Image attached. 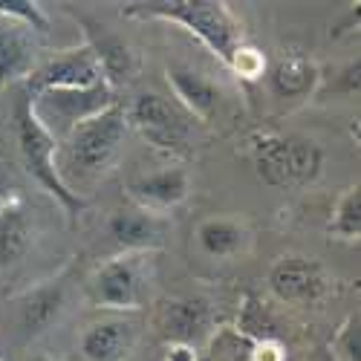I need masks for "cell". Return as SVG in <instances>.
<instances>
[{
  "instance_id": "4316f807",
  "label": "cell",
  "mask_w": 361,
  "mask_h": 361,
  "mask_svg": "<svg viewBox=\"0 0 361 361\" xmlns=\"http://www.w3.org/2000/svg\"><path fill=\"white\" fill-rule=\"evenodd\" d=\"M165 361H200V353L194 347H185V344H168Z\"/></svg>"
},
{
  "instance_id": "e0dca14e",
  "label": "cell",
  "mask_w": 361,
  "mask_h": 361,
  "mask_svg": "<svg viewBox=\"0 0 361 361\" xmlns=\"http://www.w3.org/2000/svg\"><path fill=\"white\" fill-rule=\"evenodd\" d=\"M269 87L278 99H307L318 84V67L304 55H283L269 67Z\"/></svg>"
},
{
  "instance_id": "30bf717a",
  "label": "cell",
  "mask_w": 361,
  "mask_h": 361,
  "mask_svg": "<svg viewBox=\"0 0 361 361\" xmlns=\"http://www.w3.org/2000/svg\"><path fill=\"white\" fill-rule=\"evenodd\" d=\"M75 20L84 26V38H87V47L90 52L96 55V64L102 70V78L110 90H118L130 84L136 75H139V55L136 49L118 38L113 29H107L104 23L87 18V15H75Z\"/></svg>"
},
{
  "instance_id": "7a4b0ae2",
  "label": "cell",
  "mask_w": 361,
  "mask_h": 361,
  "mask_svg": "<svg viewBox=\"0 0 361 361\" xmlns=\"http://www.w3.org/2000/svg\"><path fill=\"white\" fill-rule=\"evenodd\" d=\"M128 110L110 104L107 110L78 122L61 142H58V173L64 168L78 171L81 179L102 176L118 157L128 136Z\"/></svg>"
},
{
  "instance_id": "3957f363",
  "label": "cell",
  "mask_w": 361,
  "mask_h": 361,
  "mask_svg": "<svg viewBox=\"0 0 361 361\" xmlns=\"http://www.w3.org/2000/svg\"><path fill=\"white\" fill-rule=\"evenodd\" d=\"M15 133H18V150H20L26 173L32 176L47 194H52L61 202L70 217H75L84 208V200L78 191H73L64 183L61 173H58V139L38 122L32 102H29L26 93L15 102Z\"/></svg>"
},
{
  "instance_id": "6da1fadb",
  "label": "cell",
  "mask_w": 361,
  "mask_h": 361,
  "mask_svg": "<svg viewBox=\"0 0 361 361\" xmlns=\"http://www.w3.org/2000/svg\"><path fill=\"white\" fill-rule=\"evenodd\" d=\"M128 18H159L185 26L188 32L228 67L234 49L243 44L240 23L228 12L226 4L217 0H150V4H128L122 9Z\"/></svg>"
},
{
  "instance_id": "ffe728a7",
  "label": "cell",
  "mask_w": 361,
  "mask_h": 361,
  "mask_svg": "<svg viewBox=\"0 0 361 361\" xmlns=\"http://www.w3.org/2000/svg\"><path fill=\"white\" fill-rule=\"evenodd\" d=\"M32 47L18 26H0V87L26 81L32 73Z\"/></svg>"
},
{
  "instance_id": "44dd1931",
  "label": "cell",
  "mask_w": 361,
  "mask_h": 361,
  "mask_svg": "<svg viewBox=\"0 0 361 361\" xmlns=\"http://www.w3.org/2000/svg\"><path fill=\"white\" fill-rule=\"evenodd\" d=\"M234 333L249 338V341H257V338H281L272 312H269L260 304L257 295H246L243 307H240V315H237V324H234Z\"/></svg>"
},
{
  "instance_id": "d4e9b609",
  "label": "cell",
  "mask_w": 361,
  "mask_h": 361,
  "mask_svg": "<svg viewBox=\"0 0 361 361\" xmlns=\"http://www.w3.org/2000/svg\"><path fill=\"white\" fill-rule=\"evenodd\" d=\"M0 18H12L20 26L35 29V32H47V26H49L47 15L32 0H0Z\"/></svg>"
},
{
  "instance_id": "cb8c5ba5",
  "label": "cell",
  "mask_w": 361,
  "mask_h": 361,
  "mask_svg": "<svg viewBox=\"0 0 361 361\" xmlns=\"http://www.w3.org/2000/svg\"><path fill=\"white\" fill-rule=\"evenodd\" d=\"M228 70L237 75V78H243V81H257L266 75V58L257 47L252 44H240L231 55V61H228Z\"/></svg>"
},
{
  "instance_id": "484cf974",
  "label": "cell",
  "mask_w": 361,
  "mask_h": 361,
  "mask_svg": "<svg viewBox=\"0 0 361 361\" xmlns=\"http://www.w3.org/2000/svg\"><path fill=\"white\" fill-rule=\"evenodd\" d=\"M249 361H286V344L281 338L249 341Z\"/></svg>"
},
{
  "instance_id": "603a6c76",
  "label": "cell",
  "mask_w": 361,
  "mask_h": 361,
  "mask_svg": "<svg viewBox=\"0 0 361 361\" xmlns=\"http://www.w3.org/2000/svg\"><path fill=\"white\" fill-rule=\"evenodd\" d=\"M333 358L336 361H361V318L358 312L347 315L338 326L333 341Z\"/></svg>"
},
{
  "instance_id": "8992f818",
  "label": "cell",
  "mask_w": 361,
  "mask_h": 361,
  "mask_svg": "<svg viewBox=\"0 0 361 361\" xmlns=\"http://www.w3.org/2000/svg\"><path fill=\"white\" fill-rule=\"evenodd\" d=\"M142 255H118L96 269L90 278V300L107 312H136L145 304V260Z\"/></svg>"
},
{
  "instance_id": "8fae6325",
  "label": "cell",
  "mask_w": 361,
  "mask_h": 361,
  "mask_svg": "<svg viewBox=\"0 0 361 361\" xmlns=\"http://www.w3.org/2000/svg\"><path fill=\"white\" fill-rule=\"evenodd\" d=\"M70 295V269L18 298V326L23 338H38L61 318Z\"/></svg>"
},
{
  "instance_id": "7402d4cb",
  "label": "cell",
  "mask_w": 361,
  "mask_h": 361,
  "mask_svg": "<svg viewBox=\"0 0 361 361\" xmlns=\"http://www.w3.org/2000/svg\"><path fill=\"white\" fill-rule=\"evenodd\" d=\"M329 234H336L338 240H355L361 237V188L353 185L347 188L338 202H336V212H333V220H329Z\"/></svg>"
},
{
  "instance_id": "9a60e30c",
  "label": "cell",
  "mask_w": 361,
  "mask_h": 361,
  "mask_svg": "<svg viewBox=\"0 0 361 361\" xmlns=\"http://www.w3.org/2000/svg\"><path fill=\"white\" fill-rule=\"evenodd\" d=\"M133 205L145 208L150 214L165 217V212L183 205L191 194V179L185 173V168H165L150 176H142L136 183L128 185Z\"/></svg>"
},
{
  "instance_id": "83f0119b",
  "label": "cell",
  "mask_w": 361,
  "mask_h": 361,
  "mask_svg": "<svg viewBox=\"0 0 361 361\" xmlns=\"http://www.w3.org/2000/svg\"><path fill=\"white\" fill-rule=\"evenodd\" d=\"M32 361H52V358H44V355H35Z\"/></svg>"
},
{
  "instance_id": "2e32d148",
  "label": "cell",
  "mask_w": 361,
  "mask_h": 361,
  "mask_svg": "<svg viewBox=\"0 0 361 361\" xmlns=\"http://www.w3.org/2000/svg\"><path fill=\"white\" fill-rule=\"evenodd\" d=\"M168 84L173 87L176 104L183 107L191 118L197 122H208L214 116L217 104H220V90L208 81L202 73L183 67V64H171L168 67Z\"/></svg>"
},
{
  "instance_id": "d6986e66",
  "label": "cell",
  "mask_w": 361,
  "mask_h": 361,
  "mask_svg": "<svg viewBox=\"0 0 361 361\" xmlns=\"http://www.w3.org/2000/svg\"><path fill=\"white\" fill-rule=\"evenodd\" d=\"M32 240V228H29V217L18 202H9L0 208V272L15 266Z\"/></svg>"
},
{
  "instance_id": "9c48e42d",
  "label": "cell",
  "mask_w": 361,
  "mask_h": 361,
  "mask_svg": "<svg viewBox=\"0 0 361 361\" xmlns=\"http://www.w3.org/2000/svg\"><path fill=\"white\" fill-rule=\"evenodd\" d=\"M99 81H104V78L96 64V55L84 44V47L67 49L61 55L49 58L47 64L35 67L29 73V78L23 81V90H26V96H38V93H47V90H84Z\"/></svg>"
},
{
  "instance_id": "52a82bcc",
  "label": "cell",
  "mask_w": 361,
  "mask_h": 361,
  "mask_svg": "<svg viewBox=\"0 0 361 361\" xmlns=\"http://www.w3.org/2000/svg\"><path fill=\"white\" fill-rule=\"evenodd\" d=\"M128 125H133L154 147L168 154H185L194 118L159 93H142L128 110Z\"/></svg>"
},
{
  "instance_id": "5b68a950",
  "label": "cell",
  "mask_w": 361,
  "mask_h": 361,
  "mask_svg": "<svg viewBox=\"0 0 361 361\" xmlns=\"http://www.w3.org/2000/svg\"><path fill=\"white\" fill-rule=\"evenodd\" d=\"M29 102H32L38 122L61 142L78 122L116 104V90L99 81L84 90H47V93L29 96Z\"/></svg>"
},
{
  "instance_id": "277c9868",
  "label": "cell",
  "mask_w": 361,
  "mask_h": 361,
  "mask_svg": "<svg viewBox=\"0 0 361 361\" xmlns=\"http://www.w3.org/2000/svg\"><path fill=\"white\" fill-rule=\"evenodd\" d=\"M257 176L272 188H304L315 183L324 168V150L300 136L257 133L249 142Z\"/></svg>"
},
{
  "instance_id": "ac0fdd59",
  "label": "cell",
  "mask_w": 361,
  "mask_h": 361,
  "mask_svg": "<svg viewBox=\"0 0 361 361\" xmlns=\"http://www.w3.org/2000/svg\"><path fill=\"white\" fill-rule=\"evenodd\" d=\"M249 228L234 217H205L197 226V243L212 257H234L249 246Z\"/></svg>"
},
{
  "instance_id": "4fadbf2b",
  "label": "cell",
  "mask_w": 361,
  "mask_h": 361,
  "mask_svg": "<svg viewBox=\"0 0 361 361\" xmlns=\"http://www.w3.org/2000/svg\"><path fill=\"white\" fill-rule=\"evenodd\" d=\"M136 338H139V324L125 312H113L84 329L78 353L81 361H125L136 347Z\"/></svg>"
},
{
  "instance_id": "5bb4252c",
  "label": "cell",
  "mask_w": 361,
  "mask_h": 361,
  "mask_svg": "<svg viewBox=\"0 0 361 361\" xmlns=\"http://www.w3.org/2000/svg\"><path fill=\"white\" fill-rule=\"evenodd\" d=\"M107 231L113 243L125 255H142V252L154 255L165 240V220L159 214L145 212L139 205H128L110 214Z\"/></svg>"
},
{
  "instance_id": "f546056e",
  "label": "cell",
  "mask_w": 361,
  "mask_h": 361,
  "mask_svg": "<svg viewBox=\"0 0 361 361\" xmlns=\"http://www.w3.org/2000/svg\"><path fill=\"white\" fill-rule=\"evenodd\" d=\"M0 361H4V358H0Z\"/></svg>"
},
{
  "instance_id": "7c38bea8",
  "label": "cell",
  "mask_w": 361,
  "mask_h": 361,
  "mask_svg": "<svg viewBox=\"0 0 361 361\" xmlns=\"http://www.w3.org/2000/svg\"><path fill=\"white\" fill-rule=\"evenodd\" d=\"M159 333L168 344L200 347L214 336V310L205 298H176L159 312Z\"/></svg>"
},
{
  "instance_id": "ba28073f",
  "label": "cell",
  "mask_w": 361,
  "mask_h": 361,
  "mask_svg": "<svg viewBox=\"0 0 361 361\" xmlns=\"http://www.w3.org/2000/svg\"><path fill=\"white\" fill-rule=\"evenodd\" d=\"M269 292H272L281 304L292 307H310L326 295L329 281L324 266L304 255H283L269 269Z\"/></svg>"
},
{
  "instance_id": "f1b7e54d",
  "label": "cell",
  "mask_w": 361,
  "mask_h": 361,
  "mask_svg": "<svg viewBox=\"0 0 361 361\" xmlns=\"http://www.w3.org/2000/svg\"><path fill=\"white\" fill-rule=\"evenodd\" d=\"M4 205H6V200H4V197H0V208H4Z\"/></svg>"
}]
</instances>
